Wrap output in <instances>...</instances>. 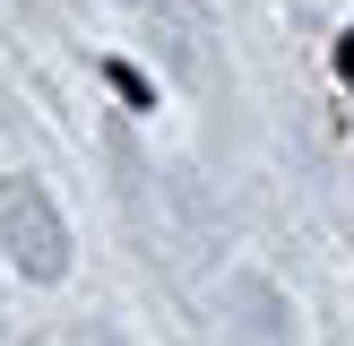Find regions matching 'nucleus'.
<instances>
[{"mask_svg": "<svg viewBox=\"0 0 354 346\" xmlns=\"http://www.w3.org/2000/svg\"><path fill=\"white\" fill-rule=\"evenodd\" d=\"M337 61H346V86H354V35H346V44H337Z\"/></svg>", "mask_w": 354, "mask_h": 346, "instance_id": "nucleus-1", "label": "nucleus"}]
</instances>
